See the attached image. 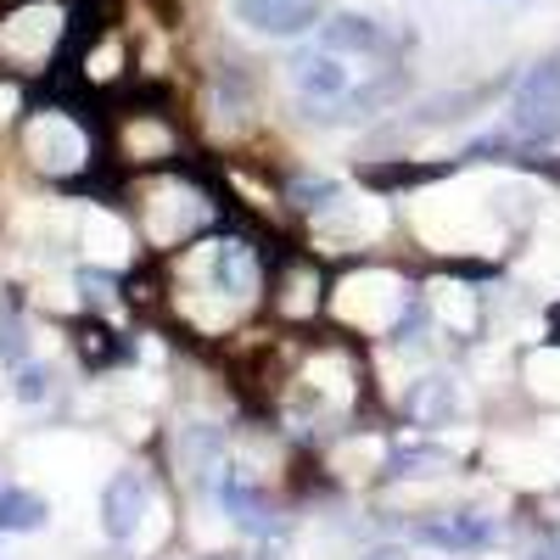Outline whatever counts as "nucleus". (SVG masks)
<instances>
[{"instance_id": "obj_12", "label": "nucleus", "mask_w": 560, "mask_h": 560, "mask_svg": "<svg viewBox=\"0 0 560 560\" xmlns=\"http://www.w3.org/2000/svg\"><path fill=\"white\" fill-rule=\"evenodd\" d=\"M409 90V79L404 73H382L376 84H359L353 96H348V107L342 113H331V118H364V113H382V107H393L398 96Z\"/></svg>"}, {"instance_id": "obj_14", "label": "nucleus", "mask_w": 560, "mask_h": 560, "mask_svg": "<svg viewBox=\"0 0 560 560\" xmlns=\"http://www.w3.org/2000/svg\"><path fill=\"white\" fill-rule=\"evenodd\" d=\"M427 325H432V303L427 298H404V319L393 325V337L398 342H420V337H427Z\"/></svg>"}, {"instance_id": "obj_10", "label": "nucleus", "mask_w": 560, "mask_h": 560, "mask_svg": "<svg viewBox=\"0 0 560 560\" xmlns=\"http://www.w3.org/2000/svg\"><path fill=\"white\" fill-rule=\"evenodd\" d=\"M454 465L459 459L443 443H404V448L387 454V471L393 477H443V471H454Z\"/></svg>"}, {"instance_id": "obj_3", "label": "nucleus", "mask_w": 560, "mask_h": 560, "mask_svg": "<svg viewBox=\"0 0 560 560\" xmlns=\"http://www.w3.org/2000/svg\"><path fill=\"white\" fill-rule=\"evenodd\" d=\"M499 538V522L482 516V510H448L438 522H420L415 527V544H432V549H448V555H465V549H488Z\"/></svg>"}, {"instance_id": "obj_11", "label": "nucleus", "mask_w": 560, "mask_h": 560, "mask_svg": "<svg viewBox=\"0 0 560 560\" xmlns=\"http://www.w3.org/2000/svg\"><path fill=\"white\" fill-rule=\"evenodd\" d=\"M51 522V504L28 488H0V533H39Z\"/></svg>"}, {"instance_id": "obj_19", "label": "nucleus", "mask_w": 560, "mask_h": 560, "mask_svg": "<svg viewBox=\"0 0 560 560\" xmlns=\"http://www.w3.org/2000/svg\"><path fill=\"white\" fill-rule=\"evenodd\" d=\"M292 197H298L303 208H319V202H331V197H337V185H331V179H298V185H292Z\"/></svg>"}, {"instance_id": "obj_17", "label": "nucleus", "mask_w": 560, "mask_h": 560, "mask_svg": "<svg viewBox=\"0 0 560 560\" xmlns=\"http://www.w3.org/2000/svg\"><path fill=\"white\" fill-rule=\"evenodd\" d=\"M185 454H191L197 477H208V465H213V454H219V432H208V427H191V438H185Z\"/></svg>"}, {"instance_id": "obj_21", "label": "nucleus", "mask_w": 560, "mask_h": 560, "mask_svg": "<svg viewBox=\"0 0 560 560\" xmlns=\"http://www.w3.org/2000/svg\"><path fill=\"white\" fill-rule=\"evenodd\" d=\"M533 560H560V538H544V544L533 549Z\"/></svg>"}, {"instance_id": "obj_22", "label": "nucleus", "mask_w": 560, "mask_h": 560, "mask_svg": "<svg viewBox=\"0 0 560 560\" xmlns=\"http://www.w3.org/2000/svg\"><path fill=\"white\" fill-rule=\"evenodd\" d=\"M364 560H409V555H404V549H393V544H382V549H370Z\"/></svg>"}, {"instance_id": "obj_7", "label": "nucleus", "mask_w": 560, "mask_h": 560, "mask_svg": "<svg viewBox=\"0 0 560 560\" xmlns=\"http://www.w3.org/2000/svg\"><path fill=\"white\" fill-rule=\"evenodd\" d=\"M292 79H298V90L303 96H314V102H331V96H348V68H342V57L337 51H308V57H298L292 62Z\"/></svg>"}, {"instance_id": "obj_6", "label": "nucleus", "mask_w": 560, "mask_h": 560, "mask_svg": "<svg viewBox=\"0 0 560 560\" xmlns=\"http://www.w3.org/2000/svg\"><path fill=\"white\" fill-rule=\"evenodd\" d=\"M319 45L337 57H370V51H387V34L376 18H359V12H337L319 23Z\"/></svg>"}, {"instance_id": "obj_1", "label": "nucleus", "mask_w": 560, "mask_h": 560, "mask_svg": "<svg viewBox=\"0 0 560 560\" xmlns=\"http://www.w3.org/2000/svg\"><path fill=\"white\" fill-rule=\"evenodd\" d=\"M555 124H560V62L544 57L516 84V102H510V135H516L522 147H533V140H544Z\"/></svg>"}, {"instance_id": "obj_5", "label": "nucleus", "mask_w": 560, "mask_h": 560, "mask_svg": "<svg viewBox=\"0 0 560 560\" xmlns=\"http://www.w3.org/2000/svg\"><path fill=\"white\" fill-rule=\"evenodd\" d=\"M236 18L258 34L292 39V34L319 23V0H236Z\"/></svg>"}, {"instance_id": "obj_4", "label": "nucleus", "mask_w": 560, "mask_h": 560, "mask_svg": "<svg viewBox=\"0 0 560 560\" xmlns=\"http://www.w3.org/2000/svg\"><path fill=\"white\" fill-rule=\"evenodd\" d=\"M140 516H147V477H140V471H118L107 482V493H102V533L113 544H129Z\"/></svg>"}, {"instance_id": "obj_20", "label": "nucleus", "mask_w": 560, "mask_h": 560, "mask_svg": "<svg viewBox=\"0 0 560 560\" xmlns=\"http://www.w3.org/2000/svg\"><path fill=\"white\" fill-rule=\"evenodd\" d=\"M79 287H84V298H113V292H118V275H102V269H79Z\"/></svg>"}, {"instance_id": "obj_23", "label": "nucleus", "mask_w": 560, "mask_h": 560, "mask_svg": "<svg viewBox=\"0 0 560 560\" xmlns=\"http://www.w3.org/2000/svg\"><path fill=\"white\" fill-rule=\"evenodd\" d=\"M549 325H555V342H560V308H555V314H549Z\"/></svg>"}, {"instance_id": "obj_16", "label": "nucleus", "mask_w": 560, "mask_h": 560, "mask_svg": "<svg viewBox=\"0 0 560 560\" xmlns=\"http://www.w3.org/2000/svg\"><path fill=\"white\" fill-rule=\"evenodd\" d=\"M23 404H39V398H51V370H39V364H23L18 370V387H12Z\"/></svg>"}, {"instance_id": "obj_15", "label": "nucleus", "mask_w": 560, "mask_h": 560, "mask_svg": "<svg viewBox=\"0 0 560 560\" xmlns=\"http://www.w3.org/2000/svg\"><path fill=\"white\" fill-rule=\"evenodd\" d=\"M0 359L23 364L28 359V337H23V319L18 314H0Z\"/></svg>"}, {"instance_id": "obj_18", "label": "nucleus", "mask_w": 560, "mask_h": 560, "mask_svg": "<svg viewBox=\"0 0 560 560\" xmlns=\"http://www.w3.org/2000/svg\"><path fill=\"white\" fill-rule=\"evenodd\" d=\"M79 348H84V359H90V364H107V359H118V348L107 342V331H102V325H90V331L79 337Z\"/></svg>"}, {"instance_id": "obj_13", "label": "nucleus", "mask_w": 560, "mask_h": 560, "mask_svg": "<svg viewBox=\"0 0 560 560\" xmlns=\"http://www.w3.org/2000/svg\"><path fill=\"white\" fill-rule=\"evenodd\" d=\"M448 168H420V163H376L364 168V185H382V191H393V185H420V179H438Z\"/></svg>"}, {"instance_id": "obj_2", "label": "nucleus", "mask_w": 560, "mask_h": 560, "mask_svg": "<svg viewBox=\"0 0 560 560\" xmlns=\"http://www.w3.org/2000/svg\"><path fill=\"white\" fill-rule=\"evenodd\" d=\"M219 504L230 510V522H236L242 533H258V538H275V533H280L275 499H269L247 471H224V482H219Z\"/></svg>"}, {"instance_id": "obj_9", "label": "nucleus", "mask_w": 560, "mask_h": 560, "mask_svg": "<svg viewBox=\"0 0 560 560\" xmlns=\"http://www.w3.org/2000/svg\"><path fill=\"white\" fill-rule=\"evenodd\" d=\"M454 409H459V393H454L448 376H420L409 387V420L415 427H448Z\"/></svg>"}, {"instance_id": "obj_8", "label": "nucleus", "mask_w": 560, "mask_h": 560, "mask_svg": "<svg viewBox=\"0 0 560 560\" xmlns=\"http://www.w3.org/2000/svg\"><path fill=\"white\" fill-rule=\"evenodd\" d=\"M213 280H219V292H236V298L258 292V253H253V242H242V236L219 242L213 247Z\"/></svg>"}]
</instances>
